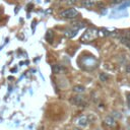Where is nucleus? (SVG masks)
I'll use <instances>...</instances> for the list:
<instances>
[{
	"instance_id": "f257e3e1",
	"label": "nucleus",
	"mask_w": 130,
	"mask_h": 130,
	"mask_svg": "<svg viewBox=\"0 0 130 130\" xmlns=\"http://www.w3.org/2000/svg\"><path fill=\"white\" fill-rule=\"evenodd\" d=\"M99 36V30L96 28H93V27H89L87 28L83 35L81 36L80 38V42L82 43H89V42H92L93 40H95Z\"/></svg>"
},
{
	"instance_id": "f3484780",
	"label": "nucleus",
	"mask_w": 130,
	"mask_h": 130,
	"mask_svg": "<svg viewBox=\"0 0 130 130\" xmlns=\"http://www.w3.org/2000/svg\"><path fill=\"white\" fill-rule=\"evenodd\" d=\"M73 130H80V129H77V128H75V129H73Z\"/></svg>"
},
{
	"instance_id": "423d86ee",
	"label": "nucleus",
	"mask_w": 130,
	"mask_h": 130,
	"mask_svg": "<svg viewBox=\"0 0 130 130\" xmlns=\"http://www.w3.org/2000/svg\"><path fill=\"white\" fill-rule=\"evenodd\" d=\"M105 124H106L107 126H109V127H115V126L117 125L116 121H115L112 117H110V116H108V117L105 118Z\"/></svg>"
},
{
	"instance_id": "4468645a",
	"label": "nucleus",
	"mask_w": 130,
	"mask_h": 130,
	"mask_svg": "<svg viewBox=\"0 0 130 130\" xmlns=\"http://www.w3.org/2000/svg\"><path fill=\"white\" fill-rule=\"evenodd\" d=\"M111 3H114V4H117V3H120L122 0H109Z\"/></svg>"
},
{
	"instance_id": "20e7f679",
	"label": "nucleus",
	"mask_w": 130,
	"mask_h": 130,
	"mask_svg": "<svg viewBox=\"0 0 130 130\" xmlns=\"http://www.w3.org/2000/svg\"><path fill=\"white\" fill-rule=\"evenodd\" d=\"M76 124L79 127H85L88 125V118L86 116H80L76 120Z\"/></svg>"
},
{
	"instance_id": "ddd939ff",
	"label": "nucleus",
	"mask_w": 130,
	"mask_h": 130,
	"mask_svg": "<svg viewBox=\"0 0 130 130\" xmlns=\"http://www.w3.org/2000/svg\"><path fill=\"white\" fill-rule=\"evenodd\" d=\"M100 78H101L102 81H106V80L108 79V75H106L105 73H102V74L100 75Z\"/></svg>"
},
{
	"instance_id": "6e6552de",
	"label": "nucleus",
	"mask_w": 130,
	"mask_h": 130,
	"mask_svg": "<svg viewBox=\"0 0 130 130\" xmlns=\"http://www.w3.org/2000/svg\"><path fill=\"white\" fill-rule=\"evenodd\" d=\"M53 39H54V32L50 29V30H48V31H47V34H46V40H47L48 42L52 43Z\"/></svg>"
},
{
	"instance_id": "9b49d317",
	"label": "nucleus",
	"mask_w": 130,
	"mask_h": 130,
	"mask_svg": "<svg viewBox=\"0 0 130 130\" xmlns=\"http://www.w3.org/2000/svg\"><path fill=\"white\" fill-rule=\"evenodd\" d=\"M73 90H74V91H76V92H83L85 89H84V87H83V86L78 85V86H74V87H73Z\"/></svg>"
},
{
	"instance_id": "f03ea898",
	"label": "nucleus",
	"mask_w": 130,
	"mask_h": 130,
	"mask_svg": "<svg viewBox=\"0 0 130 130\" xmlns=\"http://www.w3.org/2000/svg\"><path fill=\"white\" fill-rule=\"evenodd\" d=\"M78 15H79V12L75 8H69L60 13V16L65 19H73V18H76Z\"/></svg>"
},
{
	"instance_id": "1a4fd4ad",
	"label": "nucleus",
	"mask_w": 130,
	"mask_h": 130,
	"mask_svg": "<svg viewBox=\"0 0 130 130\" xmlns=\"http://www.w3.org/2000/svg\"><path fill=\"white\" fill-rule=\"evenodd\" d=\"M120 40H121V42L124 45H126L128 48H130V39L129 38H127V37H121Z\"/></svg>"
},
{
	"instance_id": "39448f33",
	"label": "nucleus",
	"mask_w": 130,
	"mask_h": 130,
	"mask_svg": "<svg viewBox=\"0 0 130 130\" xmlns=\"http://www.w3.org/2000/svg\"><path fill=\"white\" fill-rule=\"evenodd\" d=\"M78 29H79V27H71V28H68V29H66L65 30V32H64V35L67 37V38H73L76 34H77V31H78Z\"/></svg>"
},
{
	"instance_id": "0eeeda50",
	"label": "nucleus",
	"mask_w": 130,
	"mask_h": 130,
	"mask_svg": "<svg viewBox=\"0 0 130 130\" xmlns=\"http://www.w3.org/2000/svg\"><path fill=\"white\" fill-rule=\"evenodd\" d=\"M81 5L86 8H90L94 5V0H81Z\"/></svg>"
},
{
	"instance_id": "9d476101",
	"label": "nucleus",
	"mask_w": 130,
	"mask_h": 130,
	"mask_svg": "<svg viewBox=\"0 0 130 130\" xmlns=\"http://www.w3.org/2000/svg\"><path fill=\"white\" fill-rule=\"evenodd\" d=\"M61 66L60 65H58V64H54V65H52V71H53V73H59L60 71H61Z\"/></svg>"
},
{
	"instance_id": "2eb2a0df",
	"label": "nucleus",
	"mask_w": 130,
	"mask_h": 130,
	"mask_svg": "<svg viewBox=\"0 0 130 130\" xmlns=\"http://www.w3.org/2000/svg\"><path fill=\"white\" fill-rule=\"evenodd\" d=\"M127 103H128V106L130 108V92L127 94Z\"/></svg>"
},
{
	"instance_id": "7ed1b4c3",
	"label": "nucleus",
	"mask_w": 130,
	"mask_h": 130,
	"mask_svg": "<svg viewBox=\"0 0 130 130\" xmlns=\"http://www.w3.org/2000/svg\"><path fill=\"white\" fill-rule=\"evenodd\" d=\"M71 103L75 106H79V107H84L86 105V101L80 96V95H76V96H73L71 99Z\"/></svg>"
},
{
	"instance_id": "dca6fc26",
	"label": "nucleus",
	"mask_w": 130,
	"mask_h": 130,
	"mask_svg": "<svg viewBox=\"0 0 130 130\" xmlns=\"http://www.w3.org/2000/svg\"><path fill=\"white\" fill-rule=\"evenodd\" d=\"M126 72H128V73H130V64L126 66Z\"/></svg>"
},
{
	"instance_id": "f8f14e48",
	"label": "nucleus",
	"mask_w": 130,
	"mask_h": 130,
	"mask_svg": "<svg viewBox=\"0 0 130 130\" xmlns=\"http://www.w3.org/2000/svg\"><path fill=\"white\" fill-rule=\"evenodd\" d=\"M77 2V0H65V3L67 4V5H73V4H75Z\"/></svg>"
}]
</instances>
